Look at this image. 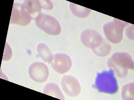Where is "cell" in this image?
Returning a JSON list of instances; mask_svg holds the SVG:
<instances>
[{
    "label": "cell",
    "mask_w": 134,
    "mask_h": 100,
    "mask_svg": "<svg viewBox=\"0 0 134 100\" xmlns=\"http://www.w3.org/2000/svg\"><path fill=\"white\" fill-rule=\"evenodd\" d=\"M108 66L120 78L127 75L129 70H134L133 58L125 52H117L113 54L107 62Z\"/></svg>",
    "instance_id": "6da1fadb"
},
{
    "label": "cell",
    "mask_w": 134,
    "mask_h": 100,
    "mask_svg": "<svg viewBox=\"0 0 134 100\" xmlns=\"http://www.w3.org/2000/svg\"><path fill=\"white\" fill-rule=\"evenodd\" d=\"M94 86L100 93L111 94L116 93L118 85L113 70L111 69L98 73Z\"/></svg>",
    "instance_id": "7a4b0ae2"
},
{
    "label": "cell",
    "mask_w": 134,
    "mask_h": 100,
    "mask_svg": "<svg viewBox=\"0 0 134 100\" xmlns=\"http://www.w3.org/2000/svg\"><path fill=\"white\" fill-rule=\"evenodd\" d=\"M128 24V23L117 19L106 23L103 30L107 39L112 43H120L123 37L124 29Z\"/></svg>",
    "instance_id": "3957f363"
},
{
    "label": "cell",
    "mask_w": 134,
    "mask_h": 100,
    "mask_svg": "<svg viewBox=\"0 0 134 100\" xmlns=\"http://www.w3.org/2000/svg\"><path fill=\"white\" fill-rule=\"evenodd\" d=\"M35 20L37 26L47 34L55 36L61 33L60 23L51 16L40 14L38 15Z\"/></svg>",
    "instance_id": "277c9868"
},
{
    "label": "cell",
    "mask_w": 134,
    "mask_h": 100,
    "mask_svg": "<svg viewBox=\"0 0 134 100\" xmlns=\"http://www.w3.org/2000/svg\"><path fill=\"white\" fill-rule=\"evenodd\" d=\"M31 19L32 17L26 11L24 4L14 3L10 23L25 26L29 24Z\"/></svg>",
    "instance_id": "5b68a950"
},
{
    "label": "cell",
    "mask_w": 134,
    "mask_h": 100,
    "mask_svg": "<svg viewBox=\"0 0 134 100\" xmlns=\"http://www.w3.org/2000/svg\"><path fill=\"white\" fill-rule=\"evenodd\" d=\"M81 39L82 43L86 47L92 50L99 47L104 40L98 32L90 29L83 31L81 34Z\"/></svg>",
    "instance_id": "8992f818"
},
{
    "label": "cell",
    "mask_w": 134,
    "mask_h": 100,
    "mask_svg": "<svg viewBox=\"0 0 134 100\" xmlns=\"http://www.w3.org/2000/svg\"><path fill=\"white\" fill-rule=\"evenodd\" d=\"M61 85L65 93L70 97L77 96L81 92L80 83L75 77L72 76H63L61 81Z\"/></svg>",
    "instance_id": "52a82bcc"
},
{
    "label": "cell",
    "mask_w": 134,
    "mask_h": 100,
    "mask_svg": "<svg viewBox=\"0 0 134 100\" xmlns=\"http://www.w3.org/2000/svg\"><path fill=\"white\" fill-rule=\"evenodd\" d=\"M29 73L31 78L37 82H45L49 75L48 67L43 63L35 62L30 66Z\"/></svg>",
    "instance_id": "ba28073f"
},
{
    "label": "cell",
    "mask_w": 134,
    "mask_h": 100,
    "mask_svg": "<svg viewBox=\"0 0 134 100\" xmlns=\"http://www.w3.org/2000/svg\"><path fill=\"white\" fill-rule=\"evenodd\" d=\"M51 65L56 72L60 74H64L70 70L72 63L68 55L60 53L54 55Z\"/></svg>",
    "instance_id": "9c48e42d"
},
{
    "label": "cell",
    "mask_w": 134,
    "mask_h": 100,
    "mask_svg": "<svg viewBox=\"0 0 134 100\" xmlns=\"http://www.w3.org/2000/svg\"><path fill=\"white\" fill-rule=\"evenodd\" d=\"M43 93L58 99H65L64 95L60 88L54 83H49L46 85L43 90Z\"/></svg>",
    "instance_id": "30bf717a"
},
{
    "label": "cell",
    "mask_w": 134,
    "mask_h": 100,
    "mask_svg": "<svg viewBox=\"0 0 134 100\" xmlns=\"http://www.w3.org/2000/svg\"><path fill=\"white\" fill-rule=\"evenodd\" d=\"M38 53L42 59L45 62L51 63L53 56L49 48L43 43L39 44L37 48Z\"/></svg>",
    "instance_id": "8fae6325"
},
{
    "label": "cell",
    "mask_w": 134,
    "mask_h": 100,
    "mask_svg": "<svg viewBox=\"0 0 134 100\" xmlns=\"http://www.w3.org/2000/svg\"><path fill=\"white\" fill-rule=\"evenodd\" d=\"M26 11L31 16L41 14V5L39 1H26L24 4Z\"/></svg>",
    "instance_id": "7c38bea8"
},
{
    "label": "cell",
    "mask_w": 134,
    "mask_h": 100,
    "mask_svg": "<svg viewBox=\"0 0 134 100\" xmlns=\"http://www.w3.org/2000/svg\"><path fill=\"white\" fill-rule=\"evenodd\" d=\"M70 8L72 14L77 17L85 18L88 16L91 10L73 3H70Z\"/></svg>",
    "instance_id": "4fadbf2b"
},
{
    "label": "cell",
    "mask_w": 134,
    "mask_h": 100,
    "mask_svg": "<svg viewBox=\"0 0 134 100\" xmlns=\"http://www.w3.org/2000/svg\"><path fill=\"white\" fill-rule=\"evenodd\" d=\"M134 84L129 83L123 86L122 89V98L124 100H134Z\"/></svg>",
    "instance_id": "5bb4252c"
},
{
    "label": "cell",
    "mask_w": 134,
    "mask_h": 100,
    "mask_svg": "<svg viewBox=\"0 0 134 100\" xmlns=\"http://www.w3.org/2000/svg\"><path fill=\"white\" fill-rule=\"evenodd\" d=\"M111 47L110 44L104 39L103 42L99 47L93 50L95 54L98 56H103L107 55L111 51Z\"/></svg>",
    "instance_id": "9a60e30c"
},
{
    "label": "cell",
    "mask_w": 134,
    "mask_h": 100,
    "mask_svg": "<svg viewBox=\"0 0 134 100\" xmlns=\"http://www.w3.org/2000/svg\"><path fill=\"white\" fill-rule=\"evenodd\" d=\"M42 8L47 10H51L53 8V4L50 1H39Z\"/></svg>",
    "instance_id": "2e32d148"
},
{
    "label": "cell",
    "mask_w": 134,
    "mask_h": 100,
    "mask_svg": "<svg viewBox=\"0 0 134 100\" xmlns=\"http://www.w3.org/2000/svg\"><path fill=\"white\" fill-rule=\"evenodd\" d=\"M134 25H131L128 27L125 31L127 37L132 41H134Z\"/></svg>",
    "instance_id": "e0dca14e"
}]
</instances>
